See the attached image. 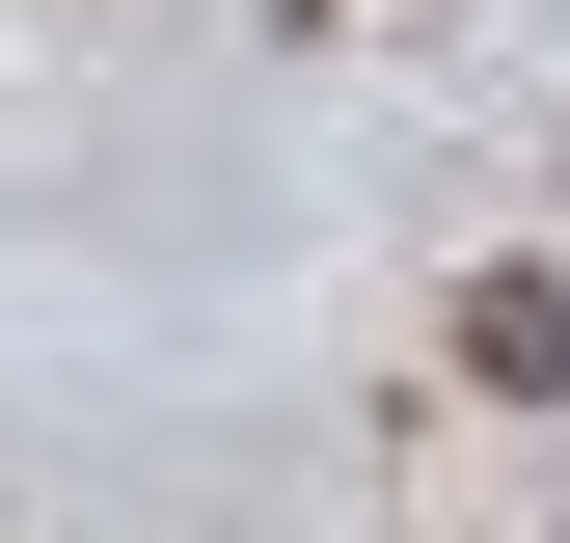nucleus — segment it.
Segmentation results:
<instances>
[{
  "instance_id": "nucleus-1",
  "label": "nucleus",
  "mask_w": 570,
  "mask_h": 543,
  "mask_svg": "<svg viewBox=\"0 0 570 543\" xmlns=\"http://www.w3.org/2000/svg\"><path fill=\"white\" fill-rule=\"evenodd\" d=\"M462 381L489 407H570V272H462Z\"/></svg>"
}]
</instances>
